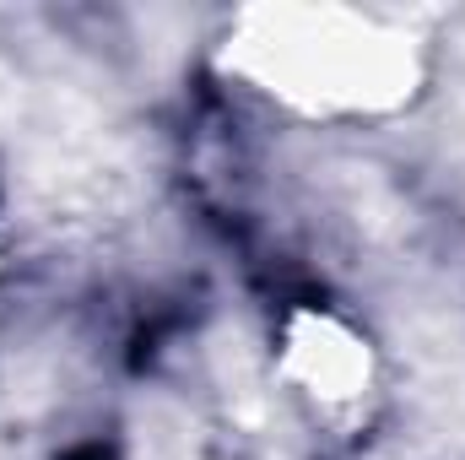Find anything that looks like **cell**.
<instances>
[{
  "label": "cell",
  "mask_w": 465,
  "mask_h": 460,
  "mask_svg": "<svg viewBox=\"0 0 465 460\" xmlns=\"http://www.w3.org/2000/svg\"><path fill=\"white\" fill-rule=\"evenodd\" d=\"M228 65L309 119L395 115L422 87V38L357 5H254L232 22Z\"/></svg>",
  "instance_id": "1"
},
{
  "label": "cell",
  "mask_w": 465,
  "mask_h": 460,
  "mask_svg": "<svg viewBox=\"0 0 465 460\" xmlns=\"http://www.w3.org/2000/svg\"><path fill=\"white\" fill-rule=\"evenodd\" d=\"M271 357H276V379L287 385L292 406L314 428L347 439L373 423L379 395H384V363H379L373 336L341 309L292 304L276 320Z\"/></svg>",
  "instance_id": "2"
}]
</instances>
